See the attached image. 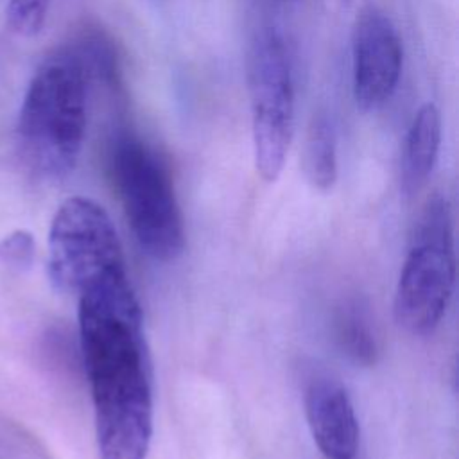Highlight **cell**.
Segmentation results:
<instances>
[{"instance_id":"obj_1","label":"cell","mask_w":459,"mask_h":459,"mask_svg":"<svg viewBox=\"0 0 459 459\" xmlns=\"http://www.w3.org/2000/svg\"><path fill=\"white\" fill-rule=\"evenodd\" d=\"M77 299L99 459H145L154 421L152 377L142 308L127 271L109 273Z\"/></svg>"},{"instance_id":"obj_2","label":"cell","mask_w":459,"mask_h":459,"mask_svg":"<svg viewBox=\"0 0 459 459\" xmlns=\"http://www.w3.org/2000/svg\"><path fill=\"white\" fill-rule=\"evenodd\" d=\"M86 131V72L77 56H59L34 74L18 117L27 165L43 178L74 170Z\"/></svg>"},{"instance_id":"obj_3","label":"cell","mask_w":459,"mask_h":459,"mask_svg":"<svg viewBox=\"0 0 459 459\" xmlns=\"http://www.w3.org/2000/svg\"><path fill=\"white\" fill-rule=\"evenodd\" d=\"M109 172L140 247L160 262L179 256L185 249V224L163 158L136 134L122 133L109 151Z\"/></svg>"},{"instance_id":"obj_4","label":"cell","mask_w":459,"mask_h":459,"mask_svg":"<svg viewBox=\"0 0 459 459\" xmlns=\"http://www.w3.org/2000/svg\"><path fill=\"white\" fill-rule=\"evenodd\" d=\"M455 283L452 213L446 197L430 195L420 210L394 290V319L412 335L443 319Z\"/></svg>"},{"instance_id":"obj_5","label":"cell","mask_w":459,"mask_h":459,"mask_svg":"<svg viewBox=\"0 0 459 459\" xmlns=\"http://www.w3.org/2000/svg\"><path fill=\"white\" fill-rule=\"evenodd\" d=\"M247 90L255 167L273 183L280 178L294 133V82L281 36L264 29L251 43Z\"/></svg>"},{"instance_id":"obj_6","label":"cell","mask_w":459,"mask_h":459,"mask_svg":"<svg viewBox=\"0 0 459 459\" xmlns=\"http://www.w3.org/2000/svg\"><path fill=\"white\" fill-rule=\"evenodd\" d=\"M47 265L56 289L75 296L126 269L117 230L99 203L82 195L61 203L48 231Z\"/></svg>"},{"instance_id":"obj_7","label":"cell","mask_w":459,"mask_h":459,"mask_svg":"<svg viewBox=\"0 0 459 459\" xmlns=\"http://www.w3.org/2000/svg\"><path fill=\"white\" fill-rule=\"evenodd\" d=\"M403 63V47L391 18L375 5L357 16L351 38L353 97L360 109L375 111L394 93Z\"/></svg>"},{"instance_id":"obj_8","label":"cell","mask_w":459,"mask_h":459,"mask_svg":"<svg viewBox=\"0 0 459 459\" xmlns=\"http://www.w3.org/2000/svg\"><path fill=\"white\" fill-rule=\"evenodd\" d=\"M305 416L314 443L326 459H353L359 421L346 387L330 377H316L305 391Z\"/></svg>"},{"instance_id":"obj_9","label":"cell","mask_w":459,"mask_h":459,"mask_svg":"<svg viewBox=\"0 0 459 459\" xmlns=\"http://www.w3.org/2000/svg\"><path fill=\"white\" fill-rule=\"evenodd\" d=\"M441 145V113L436 104L427 102L416 113L403 140L400 158V185L411 195L429 179Z\"/></svg>"},{"instance_id":"obj_10","label":"cell","mask_w":459,"mask_h":459,"mask_svg":"<svg viewBox=\"0 0 459 459\" xmlns=\"http://www.w3.org/2000/svg\"><path fill=\"white\" fill-rule=\"evenodd\" d=\"M301 167L307 181L317 190H330L337 179V136L326 113H314L301 147Z\"/></svg>"},{"instance_id":"obj_11","label":"cell","mask_w":459,"mask_h":459,"mask_svg":"<svg viewBox=\"0 0 459 459\" xmlns=\"http://www.w3.org/2000/svg\"><path fill=\"white\" fill-rule=\"evenodd\" d=\"M337 339L341 342V348L355 362H360L366 366L375 362L377 342L369 326L360 317V314L353 310H346L337 317Z\"/></svg>"},{"instance_id":"obj_12","label":"cell","mask_w":459,"mask_h":459,"mask_svg":"<svg viewBox=\"0 0 459 459\" xmlns=\"http://www.w3.org/2000/svg\"><path fill=\"white\" fill-rule=\"evenodd\" d=\"M50 0H9L5 7L7 29L20 38L36 36L48 14Z\"/></svg>"},{"instance_id":"obj_13","label":"cell","mask_w":459,"mask_h":459,"mask_svg":"<svg viewBox=\"0 0 459 459\" xmlns=\"http://www.w3.org/2000/svg\"><path fill=\"white\" fill-rule=\"evenodd\" d=\"M34 258V238L25 230L9 233L0 242V260L14 271L29 269Z\"/></svg>"}]
</instances>
